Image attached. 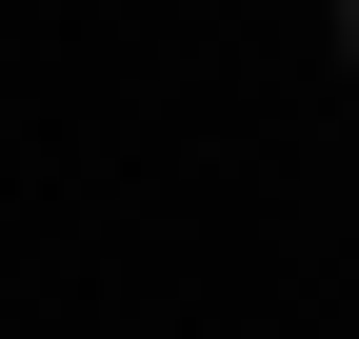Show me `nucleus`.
<instances>
[{
	"label": "nucleus",
	"mask_w": 359,
	"mask_h": 339,
	"mask_svg": "<svg viewBox=\"0 0 359 339\" xmlns=\"http://www.w3.org/2000/svg\"><path fill=\"white\" fill-rule=\"evenodd\" d=\"M339 60H359V0H339Z\"/></svg>",
	"instance_id": "obj_1"
}]
</instances>
